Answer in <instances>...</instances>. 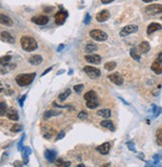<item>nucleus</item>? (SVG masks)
<instances>
[{
    "label": "nucleus",
    "instance_id": "obj_46",
    "mask_svg": "<svg viewBox=\"0 0 162 167\" xmlns=\"http://www.w3.org/2000/svg\"><path fill=\"white\" fill-rule=\"evenodd\" d=\"M101 1L103 4H108V3H112V2H113L114 0H101Z\"/></svg>",
    "mask_w": 162,
    "mask_h": 167
},
{
    "label": "nucleus",
    "instance_id": "obj_34",
    "mask_svg": "<svg viewBox=\"0 0 162 167\" xmlns=\"http://www.w3.org/2000/svg\"><path fill=\"white\" fill-rule=\"evenodd\" d=\"M156 143L162 146V128H158L156 131Z\"/></svg>",
    "mask_w": 162,
    "mask_h": 167
},
{
    "label": "nucleus",
    "instance_id": "obj_54",
    "mask_svg": "<svg viewBox=\"0 0 162 167\" xmlns=\"http://www.w3.org/2000/svg\"><path fill=\"white\" fill-rule=\"evenodd\" d=\"M2 90H3V89H2V88H1V87H0V92H2Z\"/></svg>",
    "mask_w": 162,
    "mask_h": 167
},
{
    "label": "nucleus",
    "instance_id": "obj_23",
    "mask_svg": "<svg viewBox=\"0 0 162 167\" xmlns=\"http://www.w3.org/2000/svg\"><path fill=\"white\" fill-rule=\"evenodd\" d=\"M150 50V45L146 41H143L139 44V51L141 54H146Z\"/></svg>",
    "mask_w": 162,
    "mask_h": 167
},
{
    "label": "nucleus",
    "instance_id": "obj_55",
    "mask_svg": "<svg viewBox=\"0 0 162 167\" xmlns=\"http://www.w3.org/2000/svg\"><path fill=\"white\" fill-rule=\"evenodd\" d=\"M161 19H162V17H161Z\"/></svg>",
    "mask_w": 162,
    "mask_h": 167
},
{
    "label": "nucleus",
    "instance_id": "obj_51",
    "mask_svg": "<svg viewBox=\"0 0 162 167\" xmlns=\"http://www.w3.org/2000/svg\"><path fill=\"white\" fill-rule=\"evenodd\" d=\"M143 2H145V3H149V2H152V1H156V0H142Z\"/></svg>",
    "mask_w": 162,
    "mask_h": 167
},
{
    "label": "nucleus",
    "instance_id": "obj_11",
    "mask_svg": "<svg viewBox=\"0 0 162 167\" xmlns=\"http://www.w3.org/2000/svg\"><path fill=\"white\" fill-rule=\"evenodd\" d=\"M108 79L113 84H115L117 86H121L123 84V78L117 73H114V74H112V75L108 76Z\"/></svg>",
    "mask_w": 162,
    "mask_h": 167
},
{
    "label": "nucleus",
    "instance_id": "obj_48",
    "mask_svg": "<svg viewBox=\"0 0 162 167\" xmlns=\"http://www.w3.org/2000/svg\"><path fill=\"white\" fill-rule=\"evenodd\" d=\"M52 69H53V67H50V68H48V69L46 70V71L44 72V73L42 74V77H44V76L46 75V74H48V73H49V72H50V71H51V70H52Z\"/></svg>",
    "mask_w": 162,
    "mask_h": 167
},
{
    "label": "nucleus",
    "instance_id": "obj_47",
    "mask_svg": "<svg viewBox=\"0 0 162 167\" xmlns=\"http://www.w3.org/2000/svg\"><path fill=\"white\" fill-rule=\"evenodd\" d=\"M157 61H158V62H160V63H162V52H160V53H159V54H158V56H157Z\"/></svg>",
    "mask_w": 162,
    "mask_h": 167
},
{
    "label": "nucleus",
    "instance_id": "obj_3",
    "mask_svg": "<svg viewBox=\"0 0 162 167\" xmlns=\"http://www.w3.org/2000/svg\"><path fill=\"white\" fill-rule=\"evenodd\" d=\"M90 37H91L92 39H94V40L96 41H99V42H103V41H105L106 39H108V34L105 33V32L101 31V30H92L91 32H90Z\"/></svg>",
    "mask_w": 162,
    "mask_h": 167
},
{
    "label": "nucleus",
    "instance_id": "obj_5",
    "mask_svg": "<svg viewBox=\"0 0 162 167\" xmlns=\"http://www.w3.org/2000/svg\"><path fill=\"white\" fill-rule=\"evenodd\" d=\"M145 12L148 15H156V14L162 13V5L161 4H151L145 8Z\"/></svg>",
    "mask_w": 162,
    "mask_h": 167
},
{
    "label": "nucleus",
    "instance_id": "obj_10",
    "mask_svg": "<svg viewBox=\"0 0 162 167\" xmlns=\"http://www.w3.org/2000/svg\"><path fill=\"white\" fill-rule=\"evenodd\" d=\"M41 131H42V135L46 139L52 138L53 135L56 133L55 129H53L52 127H49V126H42V128H41Z\"/></svg>",
    "mask_w": 162,
    "mask_h": 167
},
{
    "label": "nucleus",
    "instance_id": "obj_33",
    "mask_svg": "<svg viewBox=\"0 0 162 167\" xmlns=\"http://www.w3.org/2000/svg\"><path fill=\"white\" fill-rule=\"evenodd\" d=\"M115 67H117V63L114 61H110L105 64V69L106 71H112V70L115 69Z\"/></svg>",
    "mask_w": 162,
    "mask_h": 167
},
{
    "label": "nucleus",
    "instance_id": "obj_20",
    "mask_svg": "<svg viewBox=\"0 0 162 167\" xmlns=\"http://www.w3.org/2000/svg\"><path fill=\"white\" fill-rule=\"evenodd\" d=\"M151 70L156 75H160V74H162V63L155 60L151 65Z\"/></svg>",
    "mask_w": 162,
    "mask_h": 167
},
{
    "label": "nucleus",
    "instance_id": "obj_17",
    "mask_svg": "<svg viewBox=\"0 0 162 167\" xmlns=\"http://www.w3.org/2000/svg\"><path fill=\"white\" fill-rule=\"evenodd\" d=\"M162 29V26L159 23H151V24L148 25L147 27V34L148 35H151L152 33H154V32L156 31H159V30Z\"/></svg>",
    "mask_w": 162,
    "mask_h": 167
},
{
    "label": "nucleus",
    "instance_id": "obj_8",
    "mask_svg": "<svg viewBox=\"0 0 162 167\" xmlns=\"http://www.w3.org/2000/svg\"><path fill=\"white\" fill-rule=\"evenodd\" d=\"M32 22L34 23V24H37V25H46L48 22H49V17L46 15H39V16H34V17H32L31 19Z\"/></svg>",
    "mask_w": 162,
    "mask_h": 167
},
{
    "label": "nucleus",
    "instance_id": "obj_37",
    "mask_svg": "<svg viewBox=\"0 0 162 167\" xmlns=\"http://www.w3.org/2000/svg\"><path fill=\"white\" fill-rule=\"evenodd\" d=\"M153 106V115H154V117H158L159 115L162 112V108H157L156 106Z\"/></svg>",
    "mask_w": 162,
    "mask_h": 167
},
{
    "label": "nucleus",
    "instance_id": "obj_29",
    "mask_svg": "<svg viewBox=\"0 0 162 167\" xmlns=\"http://www.w3.org/2000/svg\"><path fill=\"white\" fill-rule=\"evenodd\" d=\"M7 110H8L7 104H6L5 101H1V103H0V117L5 115L6 112H7Z\"/></svg>",
    "mask_w": 162,
    "mask_h": 167
},
{
    "label": "nucleus",
    "instance_id": "obj_42",
    "mask_svg": "<svg viewBox=\"0 0 162 167\" xmlns=\"http://www.w3.org/2000/svg\"><path fill=\"white\" fill-rule=\"evenodd\" d=\"M153 158L155 160V162H156V163H158L159 160L162 159V152H159V153H157V154H155L153 156Z\"/></svg>",
    "mask_w": 162,
    "mask_h": 167
},
{
    "label": "nucleus",
    "instance_id": "obj_7",
    "mask_svg": "<svg viewBox=\"0 0 162 167\" xmlns=\"http://www.w3.org/2000/svg\"><path fill=\"white\" fill-rule=\"evenodd\" d=\"M67 17H68V12L61 10L55 15V22H56L57 25H63L67 19Z\"/></svg>",
    "mask_w": 162,
    "mask_h": 167
},
{
    "label": "nucleus",
    "instance_id": "obj_52",
    "mask_svg": "<svg viewBox=\"0 0 162 167\" xmlns=\"http://www.w3.org/2000/svg\"><path fill=\"white\" fill-rule=\"evenodd\" d=\"M63 73H65V71H64V70H62V71H59V72H58L57 75H60V74H63Z\"/></svg>",
    "mask_w": 162,
    "mask_h": 167
},
{
    "label": "nucleus",
    "instance_id": "obj_43",
    "mask_svg": "<svg viewBox=\"0 0 162 167\" xmlns=\"http://www.w3.org/2000/svg\"><path fill=\"white\" fill-rule=\"evenodd\" d=\"M65 135H66V133H65V131H61V132H59V133H58V135H57V137H56V141L60 140V139H62V138H64V137H65Z\"/></svg>",
    "mask_w": 162,
    "mask_h": 167
},
{
    "label": "nucleus",
    "instance_id": "obj_18",
    "mask_svg": "<svg viewBox=\"0 0 162 167\" xmlns=\"http://www.w3.org/2000/svg\"><path fill=\"white\" fill-rule=\"evenodd\" d=\"M56 156H57V153L54 151V150H50V149H46L45 150V158L48 160L51 163L55 162L56 160Z\"/></svg>",
    "mask_w": 162,
    "mask_h": 167
},
{
    "label": "nucleus",
    "instance_id": "obj_30",
    "mask_svg": "<svg viewBox=\"0 0 162 167\" xmlns=\"http://www.w3.org/2000/svg\"><path fill=\"white\" fill-rule=\"evenodd\" d=\"M98 50V46L96 45V44H88L87 46L85 47V53H92L94 52V51Z\"/></svg>",
    "mask_w": 162,
    "mask_h": 167
},
{
    "label": "nucleus",
    "instance_id": "obj_44",
    "mask_svg": "<svg viewBox=\"0 0 162 167\" xmlns=\"http://www.w3.org/2000/svg\"><path fill=\"white\" fill-rule=\"evenodd\" d=\"M85 24H90V22H91V16H90V14L89 13H87L85 14Z\"/></svg>",
    "mask_w": 162,
    "mask_h": 167
},
{
    "label": "nucleus",
    "instance_id": "obj_1",
    "mask_svg": "<svg viewBox=\"0 0 162 167\" xmlns=\"http://www.w3.org/2000/svg\"><path fill=\"white\" fill-rule=\"evenodd\" d=\"M20 44L21 47L26 52H33L38 48V43L33 37L30 36H23L20 40Z\"/></svg>",
    "mask_w": 162,
    "mask_h": 167
},
{
    "label": "nucleus",
    "instance_id": "obj_9",
    "mask_svg": "<svg viewBox=\"0 0 162 167\" xmlns=\"http://www.w3.org/2000/svg\"><path fill=\"white\" fill-rule=\"evenodd\" d=\"M85 60L90 64L92 65H99L101 62V56L97 55V54H90L85 56Z\"/></svg>",
    "mask_w": 162,
    "mask_h": 167
},
{
    "label": "nucleus",
    "instance_id": "obj_12",
    "mask_svg": "<svg viewBox=\"0 0 162 167\" xmlns=\"http://www.w3.org/2000/svg\"><path fill=\"white\" fill-rule=\"evenodd\" d=\"M110 17V13L108 10H101V12H99L96 16V19L98 22H105Z\"/></svg>",
    "mask_w": 162,
    "mask_h": 167
},
{
    "label": "nucleus",
    "instance_id": "obj_16",
    "mask_svg": "<svg viewBox=\"0 0 162 167\" xmlns=\"http://www.w3.org/2000/svg\"><path fill=\"white\" fill-rule=\"evenodd\" d=\"M97 150H98V151L101 153V154L105 155V154H108V153L110 152V144L108 142H105V143H103V144L99 145L98 147H97Z\"/></svg>",
    "mask_w": 162,
    "mask_h": 167
},
{
    "label": "nucleus",
    "instance_id": "obj_38",
    "mask_svg": "<svg viewBox=\"0 0 162 167\" xmlns=\"http://www.w3.org/2000/svg\"><path fill=\"white\" fill-rule=\"evenodd\" d=\"M83 89H84V85H82V84H80V85H76L75 87H74V90H75V92H77V94H81Z\"/></svg>",
    "mask_w": 162,
    "mask_h": 167
},
{
    "label": "nucleus",
    "instance_id": "obj_35",
    "mask_svg": "<svg viewBox=\"0 0 162 167\" xmlns=\"http://www.w3.org/2000/svg\"><path fill=\"white\" fill-rule=\"evenodd\" d=\"M70 95H71V90L68 89V90H65L64 92H62L61 95H59V97H59L60 101H65V99H66L69 96H70Z\"/></svg>",
    "mask_w": 162,
    "mask_h": 167
},
{
    "label": "nucleus",
    "instance_id": "obj_2",
    "mask_svg": "<svg viewBox=\"0 0 162 167\" xmlns=\"http://www.w3.org/2000/svg\"><path fill=\"white\" fill-rule=\"evenodd\" d=\"M36 77L35 73H30V74H20L15 78V81L20 87H27L30 84L34 81Z\"/></svg>",
    "mask_w": 162,
    "mask_h": 167
},
{
    "label": "nucleus",
    "instance_id": "obj_19",
    "mask_svg": "<svg viewBox=\"0 0 162 167\" xmlns=\"http://www.w3.org/2000/svg\"><path fill=\"white\" fill-rule=\"evenodd\" d=\"M43 58L40 55H33L32 57L29 58V63L33 66H38V65L42 64Z\"/></svg>",
    "mask_w": 162,
    "mask_h": 167
},
{
    "label": "nucleus",
    "instance_id": "obj_15",
    "mask_svg": "<svg viewBox=\"0 0 162 167\" xmlns=\"http://www.w3.org/2000/svg\"><path fill=\"white\" fill-rule=\"evenodd\" d=\"M0 24L10 27L13 25V20L5 14H0Z\"/></svg>",
    "mask_w": 162,
    "mask_h": 167
},
{
    "label": "nucleus",
    "instance_id": "obj_31",
    "mask_svg": "<svg viewBox=\"0 0 162 167\" xmlns=\"http://www.w3.org/2000/svg\"><path fill=\"white\" fill-rule=\"evenodd\" d=\"M11 59H12V57H11L10 55L3 56V57L0 58V65H3V66H6V65H8L9 63H10Z\"/></svg>",
    "mask_w": 162,
    "mask_h": 167
},
{
    "label": "nucleus",
    "instance_id": "obj_25",
    "mask_svg": "<svg viewBox=\"0 0 162 167\" xmlns=\"http://www.w3.org/2000/svg\"><path fill=\"white\" fill-rule=\"evenodd\" d=\"M101 125L103 127H105V128L110 129V130H112V131L115 130V127H114V124H113V122L110 121V120H108V119L103 120V121L101 122Z\"/></svg>",
    "mask_w": 162,
    "mask_h": 167
},
{
    "label": "nucleus",
    "instance_id": "obj_36",
    "mask_svg": "<svg viewBox=\"0 0 162 167\" xmlns=\"http://www.w3.org/2000/svg\"><path fill=\"white\" fill-rule=\"evenodd\" d=\"M23 129V125L21 124H13V126L10 128L11 132H20Z\"/></svg>",
    "mask_w": 162,
    "mask_h": 167
},
{
    "label": "nucleus",
    "instance_id": "obj_39",
    "mask_svg": "<svg viewBox=\"0 0 162 167\" xmlns=\"http://www.w3.org/2000/svg\"><path fill=\"white\" fill-rule=\"evenodd\" d=\"M78 117L80 118V119H85V118H88V112L85 110L80 111L78 115Z\"/></svg>",
    "mask_w": 162,
    "mask_h": 167
},
{
    "label": "nucleus",
    "instance_id": "obj_45",
    "mask_svg": "<svg viewBox=\"0 0 162 167\" xmlns=\"http://www.w3.org/2000/svg\"><path fill=\"white\" fill-rule=\"evenodd\" d=\"M26 97H27V96L26 95H24V96H22L21 99H19V104L21 108H23V106H24V101H25V99H26Z\"/></svg>",
    "mask_w": 162,
    "mask_h": 167
},
{
    "label": "nucleus",
    "instance_id": "obj_53",
    "mask_svg": "<svg viewBox=\"0 0 162 167\" xmlns=\"http://www.w3.org/2000/svg\"><path fill=\"white\" fill-rule=\"evenodd\" d=\"M79 167H84L85 165H84V164H80V165H78Z\"/></svg>",
    "mask_w": 162,
    "mask_h": 167
},
{
    "label": "nucleus",
    "instance_id": "obj_26",
    "mask_svg": "<svg viewBox=\"0 0 162 167\" xmlns=\"http://www.w3.org/2000/svg\"><path fill=\"white\" fill-rule=\"evenodd\" d=\"M97 115H98L99 117H101L103 118H108L110 117V115H112V112H110V108H103V110H99L98 112H97Z\"/></svg>",
    "mask_w": 162,
    "mask_h": 167
},
{
    "label": "nucleus",
    "instance_id": "obj_49",
    "mask_svg": "<svg viewBox=\"0 0 162 167\" xmlns=\"http://www.w3.org/2000/svg\"><path fill=\"white\" fill-rule=\"evenodd\" d=\"M64 48H65V45H63V44H62V45H60L59 47H58V49H57V50H58V52H61V51L63 50Z\"/></svg>",
    "mask_w": 162,
    "mask_h": 167
},
{
    "label": "nucleus",
    "instance_id": "obj_13",
    "mask_svg": "<svg viewBox=\"0 0 162 167\" xmlns=\"http://www.w3.org/2000/svg\"><path fill=\"white\" fill-rule=\"evenodd\" d=\"M6 115L10 120H13V121H17L19 119V115H18L17 110H15L14 108H10L7 110V112H6Z\"/></svg>",
    "mask_w": 162,
    "mask_h": 167
},
{
    "label": "nucleus",
    "instance_id": "obj_27",
    "mask_svg": "<svg viewBox=\"0 0 162 167\" xmlns=\"http://www.w3.org/2000/svg\"><path fill=\"white\" fill-rule=\"evenodd\" d=\"M130 56L133 60H135V61H137V62H140V54L137 52L136 48L130 49Z\"/></svg>",
    "mask_w": 162,
    "mask_h": 167
},
{
    "label": "nucleus",
    "instance_id": "obj_24",
    "mask_svg": "<svg viewBox=\"0 0 162 167\" xmlns=\"http://www.w3.org/2000/svg\"><path fill=\"white\" fill-rule=\"evenodd\" d=\"M84 99L85 101H92V99H98V95L94 90H89L88 92H85Z\"/></svg>",
    "mask_w": 162,
    "mask_h": 167
},
{
    "label": "nucleus",
    "instance_id": "obj_50",
    "mask_svg": "<svg viewBox=\"0 0 162 167\" xmlns=\"http://www.w3.org/2000/svg\"><path fill=\"white\" fill-rule=\"evenodd\" d=\"M14 166H22V163L19 161H16V162H14Z\"/></svg>",
    "mask_w": 162,
    "mask_h": 167
},
{
    "label": "nucleus",
    "instance_id": "obj_28",
    "mask_svg": "<svg viewBox=\"0 0 162 167\" xmlns=\"http://www.w3.org/2000/svg\"><path fill=\"white\" fill-rule=\"evenodd\" d=\"M85 104H87L88 108H91V110H94V108H98L99 106V101L98 99H92V101H88L87 103H85Z\"/></svg>",
    "mask_w": 162,
    "mask_h": 167
},
{
    "label": "nucleus",
    "instance_id": "obj_21",
    "mask_svg": "<svg viewBox=\"0 0 162 167\" xmlns=\"http://www.w3.org/2000/svg\"><path fill=\"white\" fill-rule=\"evenodd\" d=\"M21 151H22V156H23V163L27 164V163H28L29 155L32 153L31 148L28 147V146H26V147H23V149L21 150Z\"/></svg>",
    "mask_w": 162,
    "mask_h": 167
},
{
    "label": "nucleus",
    "instance_id": "obj_6",
    "mask_svg": "<svg viewBox=\"0 0 162 167\" xmlns=\"http://www.w3.org/2000/svg\"><path fill=\"white\" fill-rule=\"evenodd\" d=\"M138 31V26L137 25H127V26L123 27L121 29V31L119 32L120 37H125L127 35H130L132 33Z\"/></svg>",
    "mask_w": 162,
    "mask_h": 167
},
{
    "label": "nucleus",
    "instance_id": "obj_41",
    "mask_svg": "<svg viewBox=\"0 0 162 167\" xmlns=\"http://www.w3.org/2000/svg\"><path fill=\"white\" fill-rule=\"evenodd\" d=\"M127 147H128L129 150H131V151H135V147H134V143L132 141H128V142L126 143Z\"/></svg>",
    "mask_w": 162,
    "mask_h": 167
},
{
    "label": "nucleus",
    "instance_id": "obj_32",
    "mask_svg": "<svg viewBox=\"0 0 162 167\" xmlns=\"http://www.w3.org/2000/svg\"><path fill=\"white\" fill-rule=\"evenodd\" d=\"M55 165L58 167H69L71 166L70 161H63V160H55Z\"/></svg>",
    "mask_w": 162,
    "mask_h": 167
},
{
    "label": "nucleus",
    "instance_id": "obj_14",
    "mask_svg": "<svg viewBox=\"0 0 162 167\" xmlns=\"http://www.w3.org/2000/svg\"><path fill=\"white\" fill-rule=\"evenodd\" d=\"M0 38H1V40L3 42H5V43H9V44H14L15 43V39L12 37V35H10L8 32H6V31L1 32V34H0Z\"/></svg>",
    "mask_w": 162,
    "mask_h": 167
},
{
    "label": "nucleus",
    "instance_id": "obj_22",
    "mask_svg": "<svg viewBox=\"0 0 162 167\" xmlns=\"http://www.w3.org/2000/svg\"><path fill=\"white\" fill-rule=\"evenodd\" d=\"M61 115V110H54V108H53V110H49L45 111L43 117L45 118V119H48V118H50L52 117H57V115Z\"/></svg>",
    "mask_w": 162,
    "mask_h": 167
},
{
    "label": "nucleus",
    "instance_id": "obj_4",
    "mask_svg": "<svg viewBox=\"0 0 162 167\" xmlns=\"http://www.w3.org/2000/svg\"><path fill=\"white\" fill-rule=\"evenodd\" d=\"M84 72L91 79H98L101 76V71L99 69L94 68V67L91 66H85L84 68Z\"/></svg>",
    "mask_w": 162,
    "mask_h": 167
},
{
    "label": "nucleus",
    "instance_id": "obj_40",
    "mask_svg": "<svg viewBox=\"0 0 162 167\" xmlns=\"http://www.w3.org/2000/svg\"><path fill=\"white\" fill-rule=\"evenodd\" d=\"M24 139H25V134H23L22 135V138L20 139V141L19 142H18V150H19V151H21V150L23 149V142H24Z\"/></svg>",
    "mask_w": 162,
    "mask_h": 167
}]
</instances>
